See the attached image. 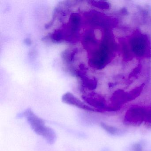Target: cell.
Wrapping results in <instances>:
<instances>
[{
  "label": "cell",
  "mask_w": 151,
  "mask_h": 151,
  "mask_svg": "<svg viewBox=\"0 0 151 151\" xmlns=\"http://www.w3.org/2000/svg\"><path fill=\"white\" fill-rule=\"evenodd\" d=\"M23 115L26 117L32 129L35 133L42 136L48 144H54L56 141V135L53 129L45 125L44 121L37 116L31 109L24 111Z\"/></svg>",
  "instance_id": "1"
},
{
  "label": "cell",
  "mask_w": 151,
  "mask_h": 151,
  "mask_svg": "<svg viewBox=\"0 0 151 151\" xmlns=\"http://www.w3.org/2000/svg\"><path fill=\"white\" fill-rule=\"evenodd\" d=\"M146 109L139 106H133L126 111L123 123L125 125L132 127L139 126L145 122Z\"/></svg>",
  "instance_id": "2"
},
{
  "label": "cell",
  "mask_w": 151,
  "mask_h": 151,
  "mask_svg": "<svg viewBox=\"0 0 151 151\" xmlns=\"http://www.w3.org/2000/svg\"><path fill=\"white\" fill-rule=\"evenodd\" d=\"M63 102L68 105L75 106L84 110L92 112H100L99 110L88 106L84 102H83L74 96L72 93L70 92L65 93L62 98Z\"/></svg>",
  "instance_id": "3"
},
{
  "label": "cell",
  "mask_w": 151,
  "mask_h": 151,
  "mask_svg": "<svg viewBox=\"0 0 151 151\" xmlns=\"http://www.w3.org/2000/svg\"><path fill=\"white\" fill-rule=\"evenodd\" d=\"M101 126L109 134L113 136H119L122 133V131L120 129L114 126L108 125L105 123L101 122Z\"/></svg>",
  "instance_id": "4"
},
{
  "label": "cell",
  "mask_w": 151,
  "mask_h": 151,
  "mask_svg": "<svg viewBox=\"0 0 151 151\" xmlns=\"http://www.w3.org/2000/svg\"><path fill=\"white\" fill-rule=\"evenodd\" d=\"M145 125L147 129H151V107L146 109L145 117Z\"/></svg>",
  "instance_id": "5"
},
{
  "label": "cell",
  "mask_w": 151,
  "mask_h": 151,
  "mask_svg": "<svg viewBox=\"0 0 151 151\" xmlns=\"http://www.w3.org/2000/svg\"><path fill=\"white\" fill-rule=\"evenodd\" d=\"M143 147L141 144L137 143L134 144L132 147V151H142Z\"/></svg>",
  "instance_id": "6"
}]
</instances>
